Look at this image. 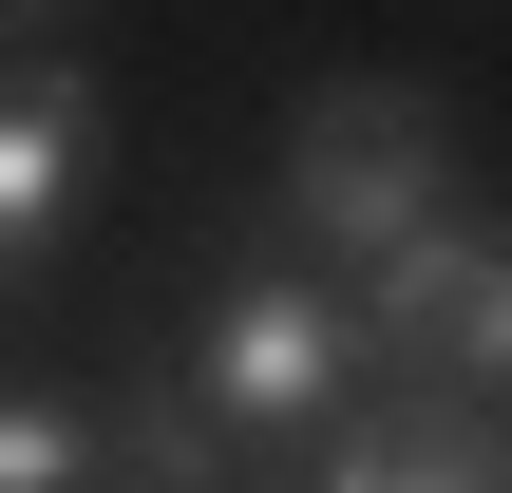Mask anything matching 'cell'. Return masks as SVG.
Returning a JSON list of instances; mask_svg holds the SVG:
<instances>
[{"label": "cell", "mask_w": 512, "mask_h": 493, "mask_svg": "<svg viewBox=\"0 0 512 493\" xmlns=\"http://www.w3.org/2000/svg\"><path fill=\"white\" fill-rule=\"evenodd\" d=\"M361 323V399H512V209H437L418 247H380L342 285Z\"/></svg>", "instance_id": "7a4b0ae2"}, {"label": "cell", "mask_w": 512, "mask_h": 493, "mask_svg": "<svg viewBox=\"0 0 512 493\" xmlns=\"http://www.w3.org/2000/svg\"><path fill=\"white\" fill-rule=\"evenodd\" d=\"M456 209V114L418 95V76H323L304 114H285V247L304 266H380V247H418Z\"/></svg>", "instance_id": "6da1fadb"}, {"label": "cell", "mask_w": 512, "mask_h": 493, "mask_svg": "<svg viewBox=\"0 0 512 493\" xmlns=\"http://www.w3.org/2000/svg\"><path fill=\"white\" fill-rule=\"evenodd\" d=\"M95 76L38 38V57H0V285H38L57 247H76V209H95Z\"/></svg>", "instance_id": "277c9868"}, {"label": "cell", "mask_w": 512, "mask_h": 493, "mask_svg": "<svg viewBox=\"0 0 512 493\" xmlns=\"http://www.w3.org/2000/svg\"><path fill=\"white\" fill-rule=\"evenodd\" d=\"M95 475L114 493H247V437L190 380H152V399H95Z\"/></svg>", "instance_id": "8992f818"}, {"label": "cell", "mask_w": 512, "mask_h": 493, "mask_svg": "<svg viewBox=\"0 0 512 493\" xmlns=\"http://www.w3.org/2000/svg\"><path fill=\"white\" fill-rule=\"evenodd\" d=\"M304 493H512V399H361L304 437Z\"/></svg>", "instance_id": "5b68a950"}, {"label": "cell", "mask_w": 512, "mask_h": 493, "mask_svg": "<svg viewBox=\"0 0 512 493\" xmlns=\"http://www.w3.org/2000/svg\"><path fill=\"white\" fill-rule=\"evenodd\" d=\"M57 19H76V0H0V57H38V38H57Z\"/></svg>", "instance_id": "ba28073f"}, {"label": "cell", "mask_w": 512, "mask_h": 493, "mask_svg": "<svg viewBox=\"0 0 512 493\" xmlns=\"http://www.w3.org/2000/svg\"><path fill=\"white\" fill-rule=\"evenodd\" d=\"M190 399H209L247 456L361 418V323H342V285H323V266H247V285L209 304V342H190Z\"/></svg>", "instance_id": "3957f363"}, {"label": "cell", "mask_w": 512, "mask_h": 493, "mask_svg": "<svg viewBox=\"0 0 512 493\" xmlns=\"http://www.w3.org/2000/svg\"><path fill=\"white\" fill-rule=\"evenodd\" d=\"M0 493H95V399L76 380H0Z\"/></svg>", "instance_id": "52a82bcc"}]
</instances>
